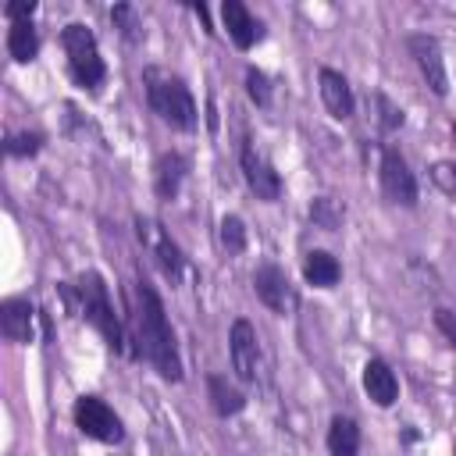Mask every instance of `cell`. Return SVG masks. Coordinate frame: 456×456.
Listing matches in <instances>:
<instances>
[{
  "label": "cell",
  "mask_w": 456,
  "mask_h": 456,
  "mask_svg": "<svg viewBox=\"0 0 456 456\" xmlns=\"http://www.w3.org/2000/svg\"><path fill=\"white\" fill-rule=\"evenodd\" d=\"M135 335H139V353L150 360V367L164 381H182V356H178L171 321L164 314L160 296L142 274L135 281Z\"/></svg>",
  "instance_id": "obj_1"
},
{
  "label": "cell",
  "mask_w": 456,
  "mask_h": 456,
  "mask_svg": "<svg viewBox=\"0 0 456 456\" xmlns=\"http://www.w3.org/2000/svg\"><path fill=\"white\" fill-rule=\"evenodd\" d=\"M146 96H150L153 114L164 125H171L178 132L196 128V100L182 78H164L157 71H146Z\"/></svg>",
  "instance_id": "obj_2"
},
{
  "label": "cell",
  "mask_w": 456,
  "mask_h": 456,
  "mask_svg": "<svg viewBox=\"0 0 456 456\" xmlns=\"http://www.w3.org/2000/svg\"><path fill=\"white\" fill-rule=\"evenodd\" d=\"M75 296H78V310L82 317L107 338L110 349H125V331H121V321L114 314V303L107 296V281L96 274V271H86L75 285Z\"/></svg>",
  "instance_id": "obj_3"
},
{
  "label": "cell",
  "mask_w": 456,
  "mask_h": 456,
  "mask_svg": "<svg viewBox=\"0 0 456 456\" xmlns=\"http://www.w3.org/2000/svg\"><path fill=\"white\" fill-rule=\"evenodd\" d=\"M61 43H64V53H68L71 78L82 89H96L107 78V68H103V57H100V46H96L93 28L82 25V21H71V25H64Z\"/></svg>",
  "instance_id": "obj_4"
},
{
  "label": "cell",
  "mask_w": 456,
  "mask_h": 456,
  "mask_svg": "<svg viewBox=\"0 0 456 456\" xmlns=\"http://www.w3.org/2000/svg\"><path fill=\"white\" fill-rule=\"evenodd\" d=\"M75 424H78V431L86 438H96V442H107V445H114V442L125 438V428H121L118 413L100 395L75 399Z\"/></svg>",
  "instance_id": "obj_5"
},
{
  "label": "cell",
  "mask_w": 456,
  "mask_h": 456,
  "mask_svg": "<svg viewBox=\"0 0 456 456\" xmlns=\"http://www.w3.org/2000/svg\"><path fill=\"white\" fill-rule=\"evenodd\" d=\"M378 175H381L385 196H388L395 207H417V178H413V171H410V164H406V157H403L399 150L388 146V150L381 153Z\"/></svg>",
  "instance_id": "obj_6"
},
{
  "label": "cell",
  "mask_w": 456,
  "mask_h": 456,
  "mask_svg": "<svg viewBox=\"0 0 456 456\" xmlns=\"http://www.w3.org/2000/svg\"><path fill=\"white\" fill-rule=\"evenodd\" d=\"M239 164H242V178H246V185L253 189V196H256V200L274 203V200L281 196V178H278V171L271 167V160H267V157H264L249 139L242 142Z\"/></svg>",
  "instance_id": "obj_7"
},
{
  "label": "cell",
  "mask_w": 456,
  "mask_h": 456,
  "mask_svg": "<svg viewBox=\"0 0 456 456\" xmlns=\"http://www.w3.org/2000/svg\"><path fill=\"white\" fill-rule=\"evenodd\" d=\"M253 292H256V299H260L267 310H274V314H292V310H296V292H292L285 271H281L278 264H271V260L253 271Z\"/></svg>",
  "instance_id": "obj_8"
},
{
  "label": "cell",
  "mask_w": 456,
  "mask_h": 456,
  "mask_svg": "<svg viewBox=\"0 0 456 456\" xmlns=\"http://www.w3.org/2000/svg\"><path fill=\"white\" fill-rule=\"evenodd\" d=\"M410 53H413V61H417V68H420L428 89H431L435 96H445V93H449V75H445V61H442L438 39L428 36V32H417V36H410Z\"/></svg>",
  "instance_id": "obj_9"
},
{
  "label": "cell",
  "mask_w": 456,
  "mask_h": 456,
  "mask_svg": "<svg viewBox=\"0 0 456 456\" xmlns=\"http://www.w3.org/2000/svg\"><path fill=\"white\" fill-rule=\"evenodd\" d=\"M228 353H232V367L242 381H256L260 374V346H256V331L246 317L232 321V331H228Z\"/></svg>",
  "instance_id": "obj_10"
},
{
  "label": "cell",
  "mask_w": 456,
  "mask_h": 456,
  "mask_svg": "<svg viewBox=\"0 0 456 456\" xmlns=\"http://www.w3.org/2000/svg\"><path fill=\"white\" fill-rule=\"evenodd\" d=\"M135 232H139V239L142 242H150V249H153V256H157V264H160V271L171 278V281H178L182 278V267H185V256H182V249L171 242V235L167 232H160V224H153V221H135Z\"/></svg>",
  "instance_id": "obj_11"
},
{
  "label": "cell",
  "mask_w": 456,
  "mask_h": 456,
  "mask_svg": "<svg viewBox=\"0 0 456 456\" xmlns=\"http://www.w3.org/2000/svg\"><path fill=\"white\" fill-rule=\"evenodd\" d=\"M221 21H224V28H228V36L239 50H249L264 39V25L249 14V7L242 0H224L221 4Z\"/></svg>",
  "instance_id": "obj_12"
},
{
  "label": "cell",
  "mask_w": 456,
  "mask_h": 456,
  "mask_svg": "<svg viewBox=\"0 0 456 456\" xmlns=\"http://www.w3.org/2000/svg\"><path fill=\"white\" fill-rule=\"evenodd\" d=\"M317 86H321V100H324V107H328L331 118H338V121L353 118L356 100H353V89H349V82H346L342 71L321 68V71H317Z\"/></svg>",
  "instance_id": "obj_13"
},
{
  "label": "cell",
  "mask_w": 456,
  "mask_h": 456,
  "mask_svg": "<svg viewBox=\"0 0 456 456\" xmlns=\"http://www.w3.org/2000/svg\"><path fill=\"white\" fill-rule=\"evenodd\" d=\"M363 392L378 403V406H392L395 399H399V381H395V374H392V367L385 363V360H367L363 363Z\"/></svg>",
  "instance_id": "obj_14"
},
{
  "label": "cell",
  "mask_w": 456,
  "mask_h": 456,
  "mask_svg": "<svg viewBox=\"0 0 456 456\" xmlns=\"http://www.w3.org/2000/svg\"><path fill=\"white\" fill-rule=\"evenodd\" d=\"M32 317H36V310L28 306V299H18V296L4 299V306H0V331H4V338L32 342Z\"/></svg>",
  "instance_id": "obj_15"
},
{
  "label": "cell",
  "mask_w": 456,
  "mask_h": 456,
  "mask_svg": "<svg viewBox=\"0 0 456 456\" xmlns=\"http://www.w3.org/2000/svg\"><path fill=\"white\" fill-rule=\"evenodd\" d=\"M303 278L314 285V289H335L338 278H342V264L328 253V249H310L303 256Z\"/></svg>",
  "instance_id": "obj_16"
},
{
  "label": "cell",
  "mask_w": 456,
  "mask_h": 456,
  "mask_svg": "<svg viewBox=\"0 0 456 456\" xmlns=\"http://www.w3.org/2000/svg\"><path fill=\"white\" fill-rule=\"evenodd\" d=\"M185 178V157L182 153H160L157 157V167H153V189L160 200H175L178 196V185Z\"/></svg>",
  "instance_id": "obj_17"
},
{
  "label": "cell",
  "mask_w": 456,
  "mask_h": 456,
  "mask_svg": "<svg viewBox=\"0 0 456 456\" xmlns=\"http://www.w3.org/2000/svg\"><path fill=\"white\" fill-rule=\"evenodd\" d=\"M207 395H210V406H214L217 417H235L246 406V395L235 385H228V378H221V374L207 378Z\"/></svg>",
  "instance_id": "obj_18"
},
{
  "label": "cell",
  "mask_w": 456,
  "mask_h": 456,
  "mask_svg": "<svg viewBox=\"0 0 456 456\" xmlns=\"http://www.w3.org/2000/svg\"><path fill=\"white\" fill-rule=\"evenodd\" d=\"M328 452L331 456H356L360 452V428L353 417H331L328 424Z\"/></svg>",
  "instance_id": "obj_19"
},
{
  "label": "cell",
  "mask_w": 456,
  "mask_h": 456,
  "mask_svg": "<svg viewBox=\"0 0 456 456\" xmlns=\"http://www.w3.org/2000/svg\"><path fill=\"white\" fill-rule=\"evenodd\" d=\"M7 53H11L18 64L36 61V53H39V36H36V25H32V21H11V28H7Z\"/></svg>",
  "instance_id": "obj_20"
},
{
  "label": "cell",
  "mask_w": 456,
  "mask_h": 456,
  "mask_svg": "<svg viewBox=\"0 0 456 456\" xmlns=\"http://www.w3.org/2000/svg\"><path fill=\"white\" fill-rule=\"evenodd\" d=\"M342 217H346V207L338 200H331V196H317L310 203V221L317 228H324V232H335L342 224Z\"/></svg>",
  "instance_id": "obj_21"
},
{
  "label": "cell",
  "mask_w": 456,
  "mask_h": 456,
  "mask_svg": "<svg viewBox=\"0 0 456 456\" xmlns=\"http://www.w3.org/2000/svg\"><path fill=\"white\" fill-rule=\"evenodd\" d=\"M110 21H114V28H121V36L128 43H142V21L135 18L132 4H114L110 7Z\"/></svg>",
  "instance_id": "obj_22"
},
{
  "label": "cell",
  "mask_w": 456,
  "mask_h": 456,
  "mask_svg": "<svg viewBox=\"0 0 456 456\" xmlns=\"http://www.w3.org/2000/svg\"><path fill=\"white\" fill-rule=\"evenodd\" d=\"M221 246H224L228 253H242V249H246V224H242L235 214L221 217Z\"/></svg>",
  "instance_id": "obj_23"
},
{
  "label": "cell",
  "mask_w": 456,
  "mask_h": 456,
  "mask_svg": "<svg viewBox=\"0 0 456 456\" xmlns=\"http://www.w3.org/2000/svg\"><path fill=\"white\" fill-rule=\"evenodd\" d=\"M246 93H249V100L256 107H267L271 103V82H267V75L260 68H249L246 71Z\"/></svg>",
  "instance_id": "obj_24"
},
{
  "label": "cell",
  "mask_w": 456,
  "mask_h": 456,
  "mask_svg": "<svg viewBox=\"0 0 456 456\" xmlns=\"http://www.w3.org/2000/svg\"><path fill=\"white\" fill-rule=\"evenodd\" d=\"M39 146H43V135L39 132H18V135L7 139V153L11 157H32Z\"/></svg>",
  "instance_id": "obj_25"
},
{
  "label": "cell",
  "mask_w": 456,
  "mask_h": 456,
  "mask_svg": "<svg viewBox=\"0 0 456 456\" xmlns=\"http://www.w3.org/2000/svg\"><path fill=\"white\" fill-rule=\"evenodd\" d=\"M431 178H435V185L456 203V167L452 164H445V160H438L435 167H431Z\"/></svg>",
  "instance_id": "obj_26"
},
{
  "label": "cell",
  "mask_w": 456,
  "mask_h": 456,
  "mask_svg": "<svg viewBox=\"0 0 456 456\" xmlns=\"http://www.w3.org/2000/svg\"><path fill=\"white\" fill-rule=\"evenodd\" d=\"M374 100H378V110H381V128H385V132H395V128L403 125V107H395L385 93H378Z\"/></svg>",
  "instance_id": "obj_27"
},
{
  "label": "cell",
  "mask_w": 456,
  "mask_h": 456,
  "mask_svg": "<svg viewBox=\"0 0 456 456\" xmlns=\"http://www.w3.org/2000/svg\"><path fill=\"white\" fill-rule=\"evenodd\" d=\"M435 328H438V331L445 335V342L456 349V314H452L449 306H438V310H435Z\"/></svg>",
  "instance_id": "obj_28"
},
{
  "label": "cell",
  "mask_w": 456,
  "mask_h": 456,
  "mask_svg": "<svg viewBox=\"0 0 456 456\" xmlns=\"http://www.w3.org/2000/svg\"><path fill=\"white\" fill-rule=\"evenodd\" d=\"M32 11H36V4H32V0H11V4L4 7V14H7L11 21H28V18H32Z\"/></svg>",
  "instance_id": "obj_29"
},
{
  "label": "cell",
  "mask_w": 456,
  "mask_h": 456,
  "mask_svg": "<svg viewBox=\"0 0 456 456\" xmlns=\"http://www.w3.org/2000/svg\"><path fill=\"white\" fill-rule=\"evenodd\" d=\"M192 11H196V18H200V21L207 25V32H214V28H210V14H207V7H203V4H196Z\"/></svg>",
  "instance_id": "obj_30"
},
{
  "label": "cell",
  "mask_w": 456,
  "mask_h": 456,
  "mask_svg": "<svg viewBox=\"0 0 456 456\" xmlns=\"http://www.w3.org/2000/svg\"><path fill=\"white\" fill-rule=\"evenodd\" d=\"M452 139H456V121H452Z\"/></svg>",
  "instance_id": "obj_31"
},
{
  "label": "cell",
  "mask_w": 456,
  "mask_h": 456,
  "mask_svg": "<svg viewBox=\"0 0 456 456\" xmlns=\"http://www.w3.org/2000/svg\"><path fill=\"white\" fill-rule=\"evenodd\" d=\"M452 456H456V449H452Z\"/></svg>",
  "instance_id": "obj_32"
}]
</instances>
